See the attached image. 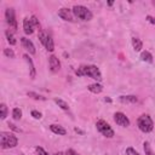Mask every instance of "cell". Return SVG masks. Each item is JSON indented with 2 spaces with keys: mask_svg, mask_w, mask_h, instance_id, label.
Returning a JSON list of instances; mask_svg holds the SVG:
<instances>
[{
  "mask_svg": "<svg viewBox=\"0 0 155 155\" xmlns=\"http://www.w3.org/2000/svg\"><path fill=\"white\" fill-rule=\"evenodd\" d=\"M140 58H142L143 62L153 63V54H151L149 51H142V53H140Z\"/></svg>",
  "mask_w": 155,
  "mask_h": 155,
  "instance_id": "ac0fdd59",
  "label": "cell"
},
{
  "mask_svg": "<svg viewBox=\"0 0 155 155\" xmlns=\"http://www.w3.org/2000/svg\"><path fill=\"white\" fill-rule=\"evenodd\" d=\"M50 130H51L54 134H58V136H64V134H67V130H65L63 126L57 125V124L50 125Z\"/></svg>",
  "mask_w": 155,
  "mask_h": 155,
  "instance_id": "5bb4252c",
  "label": "cell"
},
{
  "mask_svg": "<svg viewBox=\"0 0 155 155\" xmlns=\"http://www.w3.org/2000/svg\"><path fill=\"white\" fill-rule=\"evenodd\" d=\"M44 46H45V48H46L47 51H50V52H52V51L54 50V44H53V39H52V36H51L50 34H47V38H46V41H45Z\"/></svg>",
  "mask_w": 155,
  "mask_h": 155,
  "instance_id": "2e32d148",
  "label": "cell"
},
{
  "mask_svg": "<svg viewBox=\"0 0 155 155\" xmlns=\"http://www.w3.org/2000/svg\"><path fill=\"white\" fill-rule=\"evenodd\" d=\"M34 28H35V27L33 25L30 18H24V19H23V29H24V33H25L27 35L33 34V33H34Z\"/></svg>",
  "mask_w": 155,
  "mask_h": 155,
  "instance_id": "7c38bea8",
  "label": "cell"
},
{
  "mask_svg": "<svg viewBox=\"0 0 155 155\" xmlns=\"http://www.w3.org/2000/svg\"><path fill=\"white\" fill-rule=\"evenodd\" d=\"M5 19H6V23L10 27V30L16 31L17 30V19H16V15H15L13 8L7 7L5 10Z\"/></svg>",
  "mask_w": 155,
  "mask_h": 155,
  "instance_id": "8992f818",
  "label": "cell"
},
{
  "mask_svg": "<svg viewBox=\"0 0 155 155\" xmlns=\"http://www.w3.org/2000/svg\"><path fill=\"white\" fill-rule=\"evenodd\" d=\"M48 65H50V70L52 73H57L59 69H61V61L58 59L57 56L54 54H51L48 57Z\"/></svg>",
  "mask_w": 155,
  "mask_h": 155,
  "instance_id": "9c48e42d",
  "label": "cell"
},
{
  "mask_svg": "<svg viewBox=\"0 0 155 155\" xmlns=\"http://www.w3.org/2000/svg\"><path fill=\"white\" fill-rule=\"evenodd\" d=\"M114 121L116 122V125L121 126V127H128L130 126V119L121 111H116L114 114Z\"/></svg>",
  "mask_w": 155,
  "mask_h": 155,
  "instance_id": "52a82bcc",
  "label": "cell"
},
{
  "mask_svg": "<svg viewBox=\"0 0 155 155\" xmlns=\"http://www.w3.org/2000/svg\"><path fill=\"white\" fill-rule=\"evenodd\" d=\"M74 131H75L76 133H79V134H85V132H84L82 130H80L79 127H75V128H74Z\"/></svg>",
  "mask_w": 155,
  "mask_h": 155,
  "instance_id": "836d02e7",
  "label": "cell"
},
{
  "mask_svg": "<svg viewBox=\"0 0 155 155\" xmlns=\"http://www.w3.org/2000/svg\"><path fill=\"white\" fill-rule=\"evenodd\" d=\"M12 117L15 120H21V117H22V110L19 108H13L12 109Z\"/></svg>",
  "mask_w": 155,
  "mask_h": 155,
  "instance_id": "cb8c5ba5",
  "label": "cell"
},
{
  "mask_svg": "<svg viewBox=\"0 0 155 155\" xmlns=\"http://www.w3.org/2000/svg\"><path fill=\"white\" fill-rule=\"evenodd\" d=\"M46 38H47V34L44 31V30H39V40H40V42L44 45L45 44V41H46Z\"/></svg>",
  "mask_w": 155,
  "mask_h": 155,
  "instance_id": "d4e9b609",
  "label": "cell"
},
{
  "mask_svg": "<svg viewBox=\"0 0 155 155\" xmlns=\"http://www.w3.org/2000/svg\"><path fill=\"white\" fill-rule=\"evenodd\" d=\"M58 16L63 19V21H67V22H74V15H73V11L70 8H67V7H62L58 10Z\"/></svg>",
  "mask_w": 155,
  "mask_h": 155,
  "instance_id": "ba28073f",
  "label": "cell"
},
{
  "mask_svg": "<svg viewBox=\"0 0 155 155\" xmlns=\"http://www.w3.org/2000/svg\"><path fill=\"white\" fill-rule=\"evenodd\" d=\"M87 90H88L90 92L94 93V94H98V93H101V92L103 91V86H102L101 84H98V82H94V84L88 85V86H87Z\"/></svg>",
  "mask_w": 155,
  "mask_h": 155,
  "instance_id": "9a60e30c",
  "label": "cell"
},
{
  "mask_svg": "<svg viewBox=\"0 0 155 155\" xmlns=\"http://www.w3.org/2000/svg\"><path fill=\"white\" fill-rule=\"evenodd\" d=\"M5 35H6V39H7V42L10 44V45H16V42H17V40L15 39V36H13V31L12 30H6L5 31Z\"/></svg>",
  "mask_w": 155,
  "mask_h": 155,
  "instance_id": "d6986e66",
  "label": "cell"
},
{
  "mask_svg": "<svg viewBox=\"0 0 155 155\" xmlns=\"http://www.w3.org/2000/svg\"><path fill=\"white\" fill-rule=\"evenodd\" d=\"M119 101L121 103H126V104H134L138 102V98L133 94H127V96H120Z\"/></svg>",
  "mask_w": 155,
  "mask_h": 155,
  "instance_id": "4fadbf2b",
  "label": "cell"
},
{
  "mask_svg": "<svg viewBox=\"0 0 155 155\" xmlns=\"http://www.w3.org/2000/svg\"><path fill=\"white\" fill-rule=\"evenodd\" d=\"M4 54L7 58H15V52L12 48H4Z\"/></svg>",
  "mask_w": 155,
  "mask_h": 155,
  "instance_id": "484cf974",
  "label": "cell"
},
{
  "mask_svg": "<svg viewBox=\"0 0 155 155\" xmlns=\"http://www.w3.org/2000/svg\"><path fill=\"white\" fill-rule=\"evenodd\" d=\"M65 154H67V155H79V154H78V153H76L74 149H68Z\"/></svg>",
  "mask_w": 155,
  "mask_h": 155,
  "instance_id": "d6a6232c",
  "label": "cell"
},
{
  "mask_svg": "<svg viewBox=\"0 0 155 155\" xmlns=\"http://www.w3.org/2000/svg\"><path fill=\"white\" fill-rule=\"evenodd\" d=\"M7 113H8L7 105L5 103H1L0 104V117H1V120H5L7 117Z\"/></svg>",
  "mask_w": 155,
  "mask_h": 155,
  "instance_id": "7402d4cb",
  "label": "cell"
},
{
  "mask_svg": "<svg viewBox=\"0 0 155 155\" xmlns=\"http://www.w3.org/2000/svg\"><path fill=\"white\" fill-rule=\"evenodd\" d=\"M145 19H147L149 23H151V24H155V17H151V16H147V17H145Z\"/></svg>",
  "mask_w": 155,
  "mask_h": 155,
  "instance_id": "1f68e13d",
  "label": "cell"
},
{
  "mask_svg": "<svg viewBox=\"0 0 155 155\" xmlns=\"http://www.w3.org/2000/svg\"><path fill=\"white\" fill-rule=\"evenodd\" d=\"M126 155H139V153L136 149H133L132 147H128V148H126Z\"/></svg>",
  "mask_w": 155,
  "mask_h": 155,
  "instance_id": "4316f807",
  "label": "cell"
},
{
  "mask_svg": "<svg viewBox=\"0 0 155 155\" xmlns=\"http://www.w3.org/2000/svg\"><path fill=\"white\" fill-rule=\"evenodd\" d=\"M21 44H22V47L29 53V54H35V52H36V50H35V46H34V44L29 40V39H27V38H21Z\"/></svg>",
  "mask_w": 155,
  "mask_h": 155,
  "instance_id": "30bf717a",
  "label": "cell"
},
{
  "mask_svg": "<svg viewBox=\"0 0 155 155\" xmlns=\"http://www.w3.org/2000/svg\"><path fill=\"white\" fill-rule=\"evenodd\" d=\"M31 116L34 119H36V120H40L41 119V113L38 111V110H31Z\"/></svg>",
  "mask_w": 155,
  "mask_h": 155,
  "instance_id": "f546056e",
  "label": "cell"
},
{
  "mask_svg": "<svg viewBox=\"0 0 155 155\" xmlns=\"http://www.w3.org/2000/svg\"><path fill=\"white\" fill-rule=\"evenodd\" d=\"M54 103H56L61 109H63V110H69V104H68L65 101H63V99H61V98H54Z\"/></svg>",
  "mask_w": 155,
  "mask_h": 155,
  "instance_id": "ffe728a7",
  "label": "cell"
},
{
  "mask_svg": "<svg viewBox=\"0 0 155 155\" xmlns=\"http://www.w3.org/2000/svg\"><path fill=\"white\" fill-rule=\"evenodd\" d=\"M137 126H138L139 131H142L144 133H149L154 128V122H153V119L148 114H143L137 119Z\"/></svg>",
  "mask_w": 155,
  "mask_h": 155,
  "instance_id": "277c9868",
  "label": "cell"
},
{
  "mask_svg": "<svg viewBox=\"0 0 155 155\" xmlns=\"http://www.w3.org/2000/svg\"><path fill=\"white\" fill-rule=\"evenodd\" d=\"M75 74L78 76H88L93 80L97 81H102V73L99 70V68L97 65H93V64H90V65H81L80 68L76 69Z\"/></svg>",
  "mask_w": 155,
  "mask_h": 155,
  "instance_id": "6da1fadb",
  "label": "cell"
},
{
  "mask_svg": "<svg viewBox=\"0 0 155 155\" xmlns=\"http://www.w3.org/2000/svg\"><path fill=\"white\" fill-rule=\"evenodd\" d=\"M143 149H144L145 155H155L154 151H153V149H151V147H150V143L147 142V140L143 143Z\"/></svg>",
  "mask_w": 155,
  "mask_h": 155,
  "instance_id": "603a6c76",
  "label": "cell"
},
{
  "mask_svg": "<svg viewBox=\"0 0 155 155\" xmlns=\"http://www.w3.org/2000/svg\"><path fill=\"white\" fill-rule=\"evenodd\" d=\"M8 127H10L12 131H15V132H22V130H21V128L16 127V125H13V124H11V122H8Z\"/></svg>",
  "mask_w": 155,
  "mask_h": 155,
  "instance_id": "4dcf8cb0",
  "label": "cell"
},
{
  "mask_svg": "<svg viewBox=\"0 0 155 155\" xmlns=\"http://www.w3.org/2000/svg\"><path fill=\"white\" fill-rule=\"evenodd\" d=\"M104 102H108V103H111V99H110L109 97H105V98H104Z\"/></svg>",
  "mask_w": 155,
  "mask_h": 155,
  "instance_id": "e575fe53",
  "label": "cell"
},
{
  "mask_svg": "<svg viewBox=\"0 0 155 155\" xmlns=\"http://www.w3.org/2000/svg\"><path fill=\"white\" fill-rule=\"evenodd\" d=\"M53 155H67V154H64V153H62V151H58V153H54Z\"/></svg>",
  "mask_w": 155,
  "mask_h": 155,
  "instance_id": "d590c367",
  "label": "cell"
},
{
  "mask_svg": "<svg viewBox=\"0 0 155 155\" xmlns=\"http://www.w3.org/2000/svg\"><path fill=\"white\" fill-rule=\"evenodd\" d=\"M132 46H133L134 51L138 52V51H142V48H143V42H142L140 39L133 36V38H132Z\"/></svg>",
  "mask_w": 155,
  "mask_h": 155,
  "instance_id": "e0dca14e",
  "label": "cell"
},
{
  "mask_svg": "<svg viewBox=\"0 0 155 155\" xmlns=\"http://www.w3.org/2000/svg\"><path fill=\"white\" fill-rule=\"evenodd\" d=\"M27 96L33 98V99H36V101H46V97L41 96V94H38L36 92H33V91H28L27 92Z\"/></svg>",
  "mask_w": 155,
  "mask_h": 155,
  "instance_id": "44dd1931",
  "label": "cell"
},
{
  "mask_svg": "<svg viewBox=\"0 0 155 155\" xmlns=\"http://www.w3.org/2000/svg\"><path fill=\"white\" fill-rule=\"evenodd\" d=\"M18 144V138L11 132H1L0 133V145L2 149L15 148Z\"/></svg>",
  "mask_w": 155,
  "mask_h": 155,
  "instance_id": "7a4b0ae2",
  "label": "cell"
},
{
  "mask_svg": "<svg viewBox=\"0 0 155 155\" xmlns=\"http://www.w3.org/2000/svg\"><path fill=\"white\" fill-rule=\"evenodd\" d=\"M30 19H31V23H33V25L35 28H40V22H39V19H38L36 16H31Z\"/></svg>",
  "mask_w": 155,
  "mask_h": 155,
  "instance_id": "83f0119b",
  "label": "cell"
},
{
  "mask_svg": "<svg viewBox=\"0 0 155 155\" xmlns=\"http://www.w3.org/2000/svg\"><path fill=\"white\" fill-rule=\"evenodd\" d=\"M71 11L73 15L81 21H91L93 18V13L91 12V10L84 5H74Z\"/></svg>",
  "mask_w": 155,
  "mask_h": 155,
  "instance_id": "3957f363",
  "label": "cell"
},
{
  "mask_svg": "<svg viewBox=\"0 0 155 155\" xmlns=\"http://www.w3.org/2000/svg\"><path fill=\"white\" fill-rule=\"evenodd\" d=\"M96 127H97L98 132H99L101 134H103L104 137H107V138H113V137L115 136V132H114V130L111 128V126H110L107 121H104V120H102V119L96 122Z\"/></svg>",
  "mask_w": 155,
  "mask_h": 155,
  "instance_id": "5b68a950",
  "label": "cell"
},
{
  "mask_svg": "<svg viewBox=\"0 0 155 155\" xmlns=\"http://www.w3.org/2000/svg\"><path fill=\"white\" fill-rule=\"evenodd\" d=\"M35 151H36L39 155H50L48 153H46V151H45V149H44V148H41V147H39V145H36V147H35Z\"/></svg>",
  "mask_w": 155,
  "mask_h": 155,
  "instance_id": "f1b7e54d",
  "label": "cell"
},
{
  "mask_svg": "<svg viewBox=\"0 0 155 155\" xmlns=\"http://www.w3.org/2000/svg\"><path fill=\"white\" fill-rule=\"evenodd\" d=\"M23 59L27 62V64H28V67H29V76L31 78V79H34L35 78V75H36V69H35V65H34V63H33V59L30 58V56L29 54H23Z\"/></svg>",
  "mask_w": 155,
  "mask_h": 155,
  "instance_id": "8fae6325",
  "label": "cell"
}]
</instances>
